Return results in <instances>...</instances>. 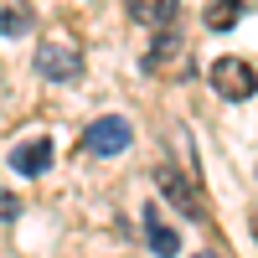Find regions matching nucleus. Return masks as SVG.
I'll use <instances>...</instances> for the list:
<instances>
[{"label":"nucleus","mask_w":258,"mask_h":258,"mask_svg":"<svg viewBox=\"0 0 258 258\" xmlns=\"http://www.w3.org/2000/svg\"><path fill=\"white\" fill-rule=\"evenodd\" d=\"M129 6V21H140V26H170L176 21V0H124Z\"/></svg>","instance_id":"6"},{"label":"nucleus","mask_w":258,"mask_h":258,"mask_svg":"<svg viewBox=\"0 0 258 258\" xmlns=\"http://www.w3.org/2000/svg\"><path fill=\"white\" fill-rule=\"evenodd\" d=\"M129 140H135V124L124 114H103V119H93L83 129V150H88V155H124Z\"/></svg>","instance_id":"1"},{"label":"nucleus","mask_w":258,"mask_h":258,"mask_svg":"<svg viewBox=\"0 0 258 258\" xmlns=\"http://www.w3.org/2000/svg\"><path fill=\"white\" fill-rule=\"evenodd\" d=\"M238 16H243L238 0H212L202 21H207V31H232V26H238Z\"/></svg>","instance_id":"8"},{"label":"nucleus","mask_w":258,"mask_h":258,"mask_svg":"<svg viewBox=\"0 0 258 258\" xmlns=\"http://www.w3.org/2000/svg\"><path fill=\"white\" fill-rule=\"evenodd\" d=\"M11 170H21V176H41V170H52V140L36 135L26 145H16L11 150Z\"/></svg>","instance_id":"5"},{"label":"nucleus","mask_w":258,"mask_h":258,"mask_svg":"<svg viewBox=\"0 0 258 258\" xmlns=\"http://www.w3.org/2000/svg\"><path fill=\"white\" fill-rule=\"evenodd\" d=\"M197 258H217V253H197Z\"/></svg>","instance_id":"12"},{"label":"nucleus","mask_w":258,"mask_h":258,"mask_svg":"<svg viewBox=\"0 0 258 258\" xmlns=\"http://www.w3.org/2000/svg\"><path fill=\"white\" fill-rule=\"evenodd\" d=\"M26 31H31V6H21V0L0 6V36H26Z\"/></svg>","instance_id":"10"},{"label":"nucleus","mask_w":258,"mask_h":258,"mask_svg":"<svg viewBox=\"0 0 258 258\" xmlns=\"http://www.w3.org/2000/svg\"><path fill=\"white\" fill-rule=\"evenodd\" d=\"M21 217V202H16V191H6L0 186V222H16Z\"/></svg>","instance_id":"11"},{"label":"nucleus","mask_w":258,"mask_h":258,"mask_svg":"<svg viewBox=\"0 0 258 258\" xmlns=\"http://www.w3.org/2000/svg\"><path fill=\"white\" fill-rule=\"evenodd\" d=\"M36 73L47 83H78L83 78V52L78 47H36Z\"/></svg>","instance_id":"3"},{"label":"nucleus","mask_w":258,"mask_h":258,"mask_svg":"<svg viewBox=\"0 0 258 258\" xmlns=\"http://www.w3.org/2000/svg\"><path fill=\"white\" fill-rule=\"evenodd\" d=\"M170 57H181V36H170V31H160L155 41H150V52H145V68L150 73H160Z\"/></svg>","instance_id":"9"},{"label":"nucleus","mask_w":258,"mask_h":258,"mask_svg":"<svg viewBox=\"0 0 258 258\" xmlns=\"http://www.w3.org/2000/svg\"><path fill=\"white\" fill-rule=\"evenodd\" d=\"M155 186H160V197H165L170 207H176L181 217H207V207H202V197H197V191H191V181L181 176V170H170V165H160V170H155Z\"/></svg>","instance_id":"4"},{"label":"nucleus","mask_w":258,"mask_h":258,"mask_svg":"<svg viewBox=\"0 0 258 258\" xmlns=\"http://www.w3.org/2000/svg\"><path fill=\"white\" fill-rule=\"evenodd\" d=\"M145 232H150V248H155L160 258H176V253H181V238H176V227H165L155 207H145Z\"/></svg>","instance_id":"7"},{"label":"nucleus","mask_w":258,"mask_h":258,"mask_svg":"<svg viewBox=\"0 0 258 258\" xmlns=\"http://www.w3.org/2000/svg\"><path fill=\"white\" fill-rule=\"evenodd\" d=\"M212 88H217L227 103H243V98L258 93V73L248 68L243 57H217V62H212Z\"/></svg>","instance_id":"2"},{"label":"nucleus","mask_w":258,"mask_h":258,"mask_svg":"<svg viewBox=\"0 0 258 258\" xmlns=\"http://www.w3.org/2000/svg\"><path fill=\"white\" fill-rule=\"evenodd\" d=\"M253 232H258V212H253Z\"/></svg>","instance_id":"13"}]
</instances>
